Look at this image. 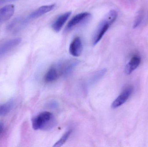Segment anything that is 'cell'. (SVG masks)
Segmentation results:
<instances>
[{"label": "cell", "mask_w": 148, "mask_h": 147, "mask_svg": "<svg viewBox=\"0 0 148 147\" xmlns=\"http://www.w3.org/2000/svg\"><path fill=\"white\" fill-rule=\"evenodd\" d=\"M107 72V70L106 69H103L97 72L94 76L93 78L91 79V83H95L96 81H97V80H99Z\"/></svg>", "instance_id": "obj_16"}, {"label": "cell", "mask_w": 148, "mask_h": 147, "mask_svg": "<svg viewBox=\"0 0 148 147\" xmlns=\"http://www.w3.org/2000/svg\"><path fill=\"white\" fill-rule=\"evenodd\" d=\"M143 17H144L143 12V11H140L134 22V25H133V28H136L140 26L143 20Z\"/></svg>", "instance_id": "obj_15"}, {"label": "cell", "mask_w": 148, "mask_h": 147, "mask_svg": "<svg viewBox=\"0 0 148 147\" xmlns=\"http://www.w3.org/2000/svg\"><path fill=\"white\" fill-rule=\"evenodd\" d=\"M21 39L16 38L7 41L0 44V57L7 54L13 48L17 46L21 43Z\"/></svg>", "instance_id": "obj_5"}, {"label": "cell", "mask_w": 148, "mask_h": 147, "mask_svg": "<svg viewBox=\"0 0 148 147\" xmlns=\"http://www.w3.org/2000/svg\"><path fill=\"white\" fill-rule=\"evenodd\" d=\"M91 16V14L88 12H83L77 14L74 16L68 23L66 30H69L77 25L86 21Z\"/></svg>", "instance_id": "obj_4"}, {"label": "cell", "mask_w": 148, "mask_h": 147, "mask_svg": "<svg viewBox=\"0 0 148 147\" xmlns=\"http://www.w3.org/2000/svg\"><path fill=\"white\" fill-rule=\"evenodd\" d=\"M60 75V71L55 65L47 72L44 77V80L47 83L54 82L59 78Z\"/></svg>", "instance_id": "obj_12"}, {"label": "cell", "mask_w": 148, "mask_h": 147, "mask_svg": "<svg viewBox=\"0 0 148 147\" xmlns=\"http://www.w3.org/2000/svg\"><path fill=\"white\" fill-rule=\"evenodd\" d=\"M14 101L10 100L5 103L0 104V116H4L10 112L14 106Z\"/></svg>", "instance_id": "obj_13"}, {"label": "cell", "mask_w": 148, "mask_h": 147, "mask_svg": "<svg viewBox=\"0 0 148 147\" xmlns=\"http://www.w3.org/2000/svg\"><path fill=\"white\" fill-rule=\"evenodd\" d=\"M83 50L82 40L79 37H77L71 42L69 47L70 54L74 57H79L81 55Z\"/></svg>", "instance_id": "obj_6"}, {"label": "cell", "mask_w": 148, "mask_h": 147, "mask_svg": "<svg viewBox=\"0 0 148 147\" xmlns=\"http://www.w3.org/2000/svg\"><path fill=\"white\" fill-rule=\"evenodd\" d=\"M4 129V125L2 122L0 121V136L1 135Z\"/></svg>", "instance_id": "obj_17"}, {"label": "cell", "mask_w": 148, "mask_h": 147, "mask_svg": "<svg viewBox=\"0 0 148 147\" xmlns=\"http://www.w3.org/2000/svg\"><path fill=\"white\" fill-rule=\"evenodd\" d=\"M27 18L18 17L14 19L8 26V30L11 32H17L24 26L28 20Z\"/></svg>", "instance_id": "obj_10"}, {"label": "cell", "mask_w": 148, "mask_h": 147, "mask_svg": "<svg viewBox=\"0 0 148 147\" xmlns=\"http://www.w3.org/2000/svg\"><path fill=\"white\" fill-rule=\"evenodd\" d=\"M8 1H14V0H8Z\"/></svg>", "instance_id": "obj_18"}, {"label": "cell", "mask_w": 148, "mask_h": 147, "mask_svg": "<svg viewBox=\"0 0 148 147\" xmlns=\"http://www.w3.org/2000/svg\"><path fill=\"white\" fill-rule=\"evenodd\" d=\"M32 127L34 130H50L56 123L53 115L48 111H44L34 117L32 120Z\"/></svg>", "instance_id": "obj_2"}, {"label": "cell", "mask_w": 148, "mask_h": 147, "mask_svg": "<svg viewBox=\"0 0 148 147\" xmlns=\"http://www.w3.org/2000/svg\"><path fill=\"white\" fill-rule=\"evenodd\" d=\"M71 13L72 12L69 11L62 14L58 17L52 25L53 29L56 32H60L71 15Z\"/></svg>", "instance_id": "obj_9"}, {"label": "cell", "mask_w": 148, "mask_h": 147, "mask_svg": "<svg viewBox=\"0 0 148 147\" xmlns=\"http://www.w3.org/2000/svg\"><path fill=\"white\" fill-rule=\"evenodd\" d=\"M72 130H69L66 131L64 134L62 136L61 138L58 141V142H56L54 145L53 147H61L63 146L66 142L68 140L70 136V135L72 133Z\"/></svg>", "instance_id": "obj_14"}, {"label": "cell", "mask_w": 148, "mask_h": 147, "mask_svg": "<svg viewBox=\"0 0 148 147\" xmlns=\"http://www.w3.org/2000/svg\"><path fill=\"white\" fill-rule=\"evenodd\" d=\"M118 13L115 10H111L106 14L97 28L92 38L93 45H96L102 39L110 27L115 21Z\"/></svg>", "instance_id": "obj_1"}, {"label": "cell", "mask_w": 148, "mask_h": 147, "mask_svg": "<svg viewBox=\"0 0 148 147\" xmlns=\"http://www.w3.org/2000/svg\"><path fill=\"white\" fill-rule=\"evenodd\" d=\"M56 5L55 4H50V5H45L40 7L36 10L32 12L27 17L28 20H32V19H36L40 16L50 12L53 10Z\"/></svg>", "instance_id": "obj_8"}, {"label": "cell", "mask_w": 148, "mask_h": 147, "mask_svg": "<svg viewBox=\"0 0 148 147\" xmlns=\"http://www.w3.org/2000/svg\"><path fill=\"white\" fill-rule=\"evenodd\" d=\"M15 7L13 4L6 5L0 9V24L9 20L14 14Z\"/></svg>", "instance_id": "obj_7"}, {"label": "cell", "mask_w": 148, "mask_h": 147, "mask_svg": "<svg viewBox=\"0 0 148 147\" xmlns=\"http://www.w3.org/2000/svg\"><path fill=\"white\" fill-rule=\"evenodd\" d=\"M141 60V59L140 56L138 55H134L125 67V73L127 75L131 74L140 65Z\"/></svg>", "instance_id": "obj_11"}, {"label": "cell", "mask_w": 148, "mask_h": 147, "mask_svg": "<svg viewBox=\"0 0 148 147\" xmlns=\"http://www.w3.org/2000/svg\"><path fill=\"white\" fill-rule=\"evenodd\" d=\"M133 90L134 88L131 85L125 88L118 97L112 103L111 108L113 109L116 108L125 103L133 93Z\"/></svg>", "instance_id": "obj_3"}]
</instances>
